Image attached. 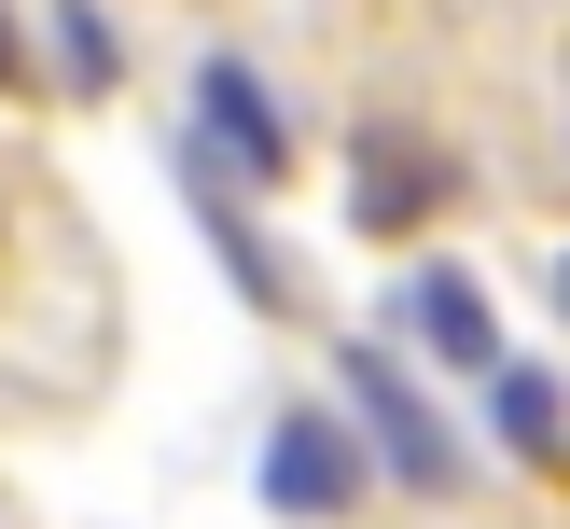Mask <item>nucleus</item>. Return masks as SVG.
Here are the masks:
<instances>
[{
    "instance_id": "2",
    "label": "nucleus",
    "mask_w": 570,
    "mask_h": 529,
    "mask_svg": "<svg viewBox=\"0 0 570 529\" xmlns=\"http://www.w3.org/2000/svg\"><path fill=\"white\" fill-rule=\"evenodd\" d=\"M265 501H278V516H334V501H362V445L334 432V418H278V445H265Z\"/></svg>"
},
{
    "instance_id": "1",
    "label": "nucleus",
    "mask_w": 570,
    "mask_h": 529,
    "mask_svg": "<svg viewBox=\"0 0 570 529\" xmlns=\"http://www.w3.org/2000/svg\"><path fill=\"white\" fill-rule=\"evenodd\" d=\"M348 404H362V432H376V460L404 473L417 501H445V488H460V432L432 418V390H417V376H404L390 349H348Z\"/></svg>"
},
{
    "instance_id": "7",
    "label": "nucleus",
    "mask_w": 570,
    "mask_h": 529,
    "mask_svg": "<svg viewBox=\"0 0 570 529\" xmlns=\"http://www.w3.org/2000/svg\"><path fill=\"white\" fill-rule=\"evenodd\" d=\"M362 209H432V167H417V154H376V167H362Z\"/></svg>"
},
{
    "instance_id": "5",
    "label": "nucleus",
    "mask_w": 570,
    "mask_h": 529,
    "mask_svg": "<svg viewBox=\"0 0 570 529\" xmlns=\"http://www.w3.org/2000/svg\"><path fill=\"white\" fill-rule=\"evenodd\" d=\"M488 418H501V445H515V460H570V404H557L543 362H501V376H488Z\"/></svg>"
},
{
    "instance_id": "9",
    "label": "nucleus",
    "mask_w": 570,
    "mask_h": 529,
    "mask_svg": "<svg viewBox=\"0 0 570 529\" xmlns=\"http://www.w3.org/2000/svg\"><path fill=\"white\" fill-rule=\"evenodd\" d=\"M557 306H570V251H557Z\"/></svg>"
},
{
    "instance_id": "4",
    "label": "nucleus",
    "mask_w": 570,
    "mask_h": 529,
    "mask_svg": "<svg viewBox=\"0 0 570 529\" xmlns=\"http://www.w3.org/2000/svg\"><path fill=\"white\" fill-rule=\"evenodd\" d=\"M195 111H209V139L250 167V182H278V167H293V126H278V98L250 84V56H209V70H195Z\"/></svg>"
},
{
    "instance_id": "8",
    "label": "nucleus",
    "mask_w": 570,
    "mask_h": 529,
    "mask_svg": "<svg viewBox=\"0 0 570 529\" xmlns=\"http://www.w3.org/2000/svg\"><path fill=\"white\" fill-rule=\"evenodd\" d=\"M0 84H28V42H14V28H0Z\"/></svg>"
},
{
    "instance_id": "6",
    "label": "nucleus",
    "mask_w": 570,
    "mask_h": 529,
    "mask_svg": "<svg viewBox=\"0 0 570 529\" xmlns=\"http://www.w3.org/2000/svg\"><path fill=\"white\" fill-rule=\"evenodd\" d=\"M56 56H70V84H111V28H98V0H56Z\"/></svg>"
},
{
    "instance_id": "3",
    "label": "nucleus",
    "mask_w": 570,
    "mask_h": 529,
    "mask_svg": "<svg viewBox=\"0 0 570 529\" xmlns=\"http://www.w3.org/2000/svg\"><path fill=\"white\" fill-rule=\"evenodd\" d=\"M390 321H404L432 362H501V321H488V278H473V265H417Z\"/></svg>"
}]
</instances>
